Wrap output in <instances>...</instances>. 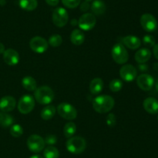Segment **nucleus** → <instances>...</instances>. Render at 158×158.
Returning a JSON list of instances; mask_svg holds the SVG:
<instances>
[{"label":"nucleus","instance_id":"f257e3e1","mask_svg":"<svg viewBox=\"0 0 158 158\" xmlns=\"http://www.w3.org/2000/svg\"><path fill=\"white\" fill-rule=\"evenodd\" d=\"M115 101L110 95L102 94L96 97L93 101V108L101 114L109 112L114 106Z\"/></svg>","mask_w":158,"mask_h":158},{"label":"nucleus","instance_id":"f03ea898","mask_svg":"<svg viewBox=\"0 0 158 158\" xmlns=\"http://www.w3.org/2000/svg\"><path fill=\"white\" fill-rule=\"evenodd\" d=\"M34 96V99L38 103L41 105H48L53 101L55 94L50 87L44 85L35 89Z\"/></svg>","mask_w":158,"mask_h":158},{"label":"nucleus","instance_id":"7ed1b4c3","mask_svg":"<svg viewBox=\"0 0 158 158\" xmlns=\"http://www.w3.org/2000/svg\"><path fill=\"white\" fill-rule=\"evenodd\" d=\"M66 149L73 154H80L83 153L86 147V142L81 136H72L66 142Z\"/></svg>","mask_w":158,"mask_h":158},{"label":"nucleus","instance_id":"20e7f679","mask_svg":"<svg viewBox=\"0 0 158 158\" xmlns=\"http://www.w3.org/2000/svg\"><path fill=\"white\" fill-rule=\"evenodd\" d=\"M112 57L116 63L119 64H123L127 63L129 58V54L127 50L121 43H116L112 48Z\"/></svg>","mask_w":158,"mask_h":158},{"label":"nucleus","instance_id":"39448f33","mask_svg":"<svg viewBox=\"0 0 158 158\" xmlns=\"http://www.w3.org/2000/svg\"><path fill=\"white\" fill-rule=\"evenodd\" d=\"M56 111L62 118L67 120H73L77 116V111L75 107L67 102L60 103L57 107Z\"/></svg>","mask_w":158,"mask_h":158},{"label":"nucleus","instance_id":"423d86ee","mask_svg":"<svg viewBox=\"0 0 158 158\" xmlns=\"http://www.w3.org/2000/svg\"><path fill=\"white\" fill-rule=\"evenodd\" d=\"M35 107V99L30 94H24L20 98L18 102V109L22 114H28Z\"/></svg>","mask_w":158,"mask_h":158},{"label":"nucleus","instance_id":"0eeeda50","mask_svg":"<svg viewBox=\"0 0 158 158\" xmlns=\"http://www.w3.org/2000/svg\"><path fill=\"white\" fill-rule=\"evenodd\" d=\"M52 22L57 27H63L67 23L69 20L68 12L64 8L58 7L52 12Z\"/></svg>","mask_w":158,"mask_h":158},{"label":"nucleus","instance_id":"6e6552de","mask_svg":"<svg viewBox=\"0 0 158 158\" xmlns=\"http://www.w3.org/2000/svg\"><path fill=\"white\" fill-rule=\"evenodd\" d=\"M45 140L42 136L37 134H32L28 138L27 147L33 153H40L44 149Z\"/></svg>","mask_w":158,"mask_h":158},{"label":"nucleus","instance_id":"1a4fd4ad","mask_svg":"<svg viewBox=\"0 0 158 158\" xmlns=\"http://www.w3.org/2000/svg\"><path fill=\"white\" fill-rule=\"evenodd\" d=\"M29 46L34 52L37 54H43L48 50L49 43L43 37H34L29 42Z\"/></svg>","mask_w":158,"mask_h":158},{"label":"nucleus","instance_id":"9d476101","mask_svg":"<svg viewBox=\"0 0 158 158\" xmlns=\"http://www.w3.org/2000/svg\"><path fill=\"white\" fill-rule=\"evenodd\" d=\"M97 18L92 13H85L81 15L78 21L79 27L85 31L91 30L95 26Z\"/></svg>","mask_w":158,"mask_h":158},{"label":"nucleus","instance_id":"9b49d317","mask_svg":"<svg viewBox=\"0 0 158 158\" xmlns=\"http://www.w3.org/2000/svg\"><path fill=\"white\" fill-rule=\"evenodd\" d=\"M140 25L147 32H154L157 28V21L153 15L145 13L140 17Z\"/></svg>","mask_w":158,"mask_h":158},{"label":"nucleus","instance_id":"f8f14e48","mask_svg":"<svg viewBox=\"0 0 158 158\" xmlns=\"http://www.w3.org/2000/svg\"><path fill=\"white\" fill-rule=\"evenodd\" d=\"M120 76L125 81H133L137 77V71L132 64H125L120 69Z\"/></svg>","mask_w":158,"mask_h":158},{"label":"nucleus","instance_id":"ddd939ff","mask_svg":"<svg viewBox=\"0 0 158 158\" xmlns=\"http://www.w3.org/2000/svg\"><path fill=\"white\" fill-rule=\"evenodd\" d=\"M137 85L143 91H150L154 85V79L148 74H141L137 78Z\"/></svg>","mask_w":158,"mask_h":158},{"label":"nucleus","instance_id":"4468645a","mask_svg":"<svg viewBox=\"0 0 158 158\" xmlns=\"http://www.w3.org/2000/svg\"><path fill=\"white\" fill-rule=\"evenodd\" d=\"M3 60L5 63L9 66H15L19 61V55L16 50L13 49H7L3 53Z\"/></svg>","mask_w":158,"mask_h":158},{"label":"nucleus","instance_id":"2eb2a0df","mask_svg":"<svg viewBox=\"0 0 158 158\" xmlns=\"http://www.w3.org/2000/svg\"><path fill=\"white\" fill-rule=\"evenodd\" d=\"M16 101L12 96H4L0 99V109L2 112H9L15 108Z\"/></svg>","mask_w":158,"mask_h":158},{"label":"nucleus","instance_id":"dca6fc26","mask_svg":"<svg viewBox=\"0 0 158 158\" xmlns=\"http://www.w3.org/2000/svg\"><path fill=\"white\" fill-rule=\"evenodd\" d=\"M123 43L127 48L131 50H137L141 45V40L137 37L133 35H128L122 39Z\"/></svg>","mask_w":158,"mask_h":158},{"label":"nucleus","instance_id":"f3484780","mask_svg":"<svg viewBox=\"0 0 158 158\" xmlns=\"http://www.w3.org/2000/svg\"><path fill=\"white\" fill-rule=\"evenodd\" d=\"M143 106L145 111L150 114H157L158 113V100L154 98H147L143 101Z\"/></svg>","mask_w":158,"mask_h":158},{"label":"nucleus","instance_id":"a211bd4d","mask_svg":"<svg viewBox=\"0 0 158 158\" xmlns=\"http://www.w3.org/2000/svg\"><path fill=\"white\" fill-rule=\"evenodd\" d=\"M135 60L139 64H144L151 57V51L148 48H141L135 54Z\"/></svg>","mask_w":158,"mask_h":158},{"label":"nucleus","instance_id":"6ab92c4d","mask_svg":"<svg viewBox=\"0 0 158 158\" xmlns=\"http://www.w3.org/2000/svg\"><path fill=\"white\" fill-rule=\"evenodd\" d=\"M103 81L100 77H95L91 81L89 84V91L93 94H100L103 89Z\"/></svg>","mask_w":158,"mask_h":158},{"label":"nucleus","instance_id":"aec40b11","mask_svg":"<svg viewBox=\"0 0 158 158\" xmlns=\"http://www.w3.org/2000/svg\"><path fill=\"white\" fill-rule=\"evenodd\" d=\"M70 40L73 44L79 46L83 44L85 40V35L80 29H76L73 30L70 35Z\"/></svg>","mask_w":158,"mask_h":158},{"label":"nucleus","instance_id":"412c9836","mask_svg":"<svg viewBox=\"0 0 158 158\" xmlns=\"http://www.w3.org/2000/svg\"><path fill=\"white\" fill-rule=\"evenodd\" d=\"M22 85L26 90L29 91H35L37 88V83L35 79L31 76L24 77L22 80Z\"/></svg>","mask_w":158,"mask_h":158},{"label":"nucleus","instance_id":"4be33fe9","mask_svg":"<svg viewBox=\"0 0 158 158\" xmlns=\"http://www.w3.org/2000/svg\"><path fill=\"white\" fill-rule=\"evenodd\" d=\"M91 9L94 14L97 15H103L106 12V5L101 0H95L92 3L91 6Z\"/></svg>","mask_w":158,"mask_h":158},{"label":"nucleus","instance_id":"5701e85b","mask_svg":"<svg viewBox=\"0 0 158 158\" xmlns=\"http://www.w3.org/2000/svg\"><path fill=\"white\" fill-rule=\"evenodd\" d=\"M56 111V107L54 105H47L43 108L41 113H40V116H41L42 119H44V120H49L55 116Z\"/></svg>","mask_w":158,"mask_h":158},{"label":"nucleus","instance_id":"b1692460","mask_svg":"<svg viewBox=\"0 0 158 158\" xmlns=\"http://www.w3.org/2000/svg\"><path fill=\"white\" fill-rule=\"evenodd\" d=\"M19 6L26 11H33L38 6L37 0H19Z\"/></svg>","mask_w":158,"mask_h":158},{"label":"nucleus","instance_id":"393cba45","mask_svg":"<svg viewBox=\"0 0 158 158\" xmlns=\"http://www.w3.org/2000/svg\"><path fill=\"white\" fill-rule=\"evenodd\" d=\"M14 119L11 115L5 112H0V125L4 128L9 127L13 124Z\"/></svg>","mask_w":158,"mask_h":158},{"label":"nucleus","instance_id":"a878e982","mask_svg":"<svg viewBox=\"0 0 158 158\" xmlns=\"http://www.w3.org/2000/svg\"><path fill=\"white\" fill-rule=\"evenodd\" d=\"M77 132V125L74 122H69L64 125V129H63V133L64 136L66 138H70L73 136Z\"/></svg>","mask_w":158,"mask_h":158},{"label":"nucleus","instance_id":"bb28decb","mask_svg":"<svg viewBox=\"0 0 158 158\" xmlns=\"http://www.w3.org/2000/svg\"><path fill=\"white\" fill-rule=\"evenodd\" d=\"M43 156L45 158H59L60 153L56 147L52 146H49L45 149L43 152Z\"/></svg>","mask_w":158,"mask_h":158},{"label":"nucleus","instance_id":"cd10ccee","mask_svg":"<svg viewBox=\"0 0 158 158\" xmlns=\"http://www.w3.org/2000/svg\"><path fill=\"white\" fill-rule=\"evenodd\" d=\"M109 88L111 91L113 92H117V91H120L123 88V82L121 80L118 78L113 79L110 81L109 85Z\"/></svg>","mask_w":158,"mask_h":158},{"label":"nucleus","instance_id":"c85d7f7f","mask_svg":"<svg viewBox=\"0 0 158 158\" xmlns=\"http://www.w3.org/2000/svg\"><path fill=\"white\" fill-rule=\"evenodd\" d=\"M48 43L53 47H58L63 43V38L59 34H53L49 37Z\"/></svg>","mask_w":158,"mask_h":158},{"label":"nucleus","instance_id":"c756f323","mask_svg":"<svg viewBox=\"0 0 158 158\" xmlns=\"http://www.w3.org/2000/svg\"><path fill=\"white\" fill-rule=\"evenodd\" d=\"M9 132L13 137H20L23 134V129L19 124H15L11 126Z\"/></svg>","mask_w":158,"mask_h":158},{"label":"nucleus","instance_id":"7c9ffc66","mask_svg":"<svg viewBox=\"0 0 158 158\" xmlns=\"http://www.w3.org/2000/svg\"><path fill=\"white\" fill-rule=\"evenodd\" d=\"M143 43L145 46H149V47H154L156 44V40L153 36L145 35L143 37Z\"/></svg>","mask_w":158,"mask_h":158},{"label":"nucleus","instance_id":"2f4dec72","mask_svg":"<svg viewBox=\"0 0 158 158\" xmlns=\"http://www.w3.org/2000/svg\"><path fill=\"white\" fill-rule=\"evenodd\" d=\"M62 2L66 7L69 9H75L79 6L80 0H62Z\"/></svg>","mask_w":158,"mask_h":158},{"label":"nucleus","instance_id":"473e14b6","mask_svg":"<svg viewBox=\"0 0 158 158\" xmlns=\"http://www.w3.org/2000/svg\"><path fill=\"white\" fill-rule=\"evenodd\" d=\"M106 122L108 126L114 127L117 123V119L114 113H110L106 117Z\"/></svg>","mask_w":158,"mask_h":158},{"label":"nucleus","instance_id":"72a5a7b5","mask_svg":"<svg viewBox=\"0 0 158 158\" xmlns=\"http://www.w3.org/2000/svg\"><path fill=\"white\" fill-rule=\"evenodd\" d=\"M45 143L48 144V145H54V144L56 143L57 142V138L55 135L49 134L48 136H46V137L45 138Z\"/></svg>","mask_w":158,"mask_h":158},{"label":"nucleus","instance_id":"f704fd0d","mask_svg":"<svg viewBox=\"0 0 158 158\" xmlns=\"http://www.w3.org/2000/svg\"><path fill=\"white\" fill-rule=\"evenodd\" d=\"M89 9V4L88 2H84L82 3L81 6H80V9H81L82 12H86L88 9Z\"/></svg>","mask_w":158,"mask_h":158},{"label":"nucleus","instance_id":"c9c22d12","mask_svg":"<svg viewBox=\"0 0 158 158\" xmlns=\"http://www.w3.org/2000/svg\"><path fill=\"white\" fill-rule=\"evenodd\" d=\"M46 2L47 3L48 5L51 6H56L59 4L60 2V0H45Z\"/></svg>","mask_w":158,"mask_h":158},{"label":"nucleus","instance_id":"e433bc0d","mask_svg":"<svg viewBox=\"0 0 158 158\" xmlns=\"http://www.w3.org/2000/svg\"><path fill=\"white\" fill-rule=\"evenodd\" d=\"M153 53H154V57L158 60V43L155 44V46H154V50H153Z\"/></svg>","mask_w":158,"mask_h":158},{"label":"nucleus","instance_id":"4c0bfd02","mask_svg":"<svg viewBox=\"0 0 158 158\" xmlns=\"http://www.w3.org/2000/svg\"><path fill=\"white\" fill-rule=\"evenodd\" d=\"M5 50H5L4 44H3V43H2L1 42H0V54H3Z\"/></svg>","mask_w":158,"mask_h":158},{"label":"nucleus","instance_id":"58836bf2","mask_svg":"<svg viewBox=\"0 0 158 158\" xmlns=\"http://www.w3.org/2000/svg\"><path fill=\"white\" fill-rule=\"evenodd\" d=\"M30 158H43V157L42 156H40V155H33V156H31Z\"/></svg>","mask_w":158,"mask_h":158},{"label":"nucleus","instance_id":"ea45409f","mask_svg":"<svg viewBox=\"0 0 158 158\" xmlns=\"http://www.w3.org/2000/svg\"><path fill=\"white\" fill-rule=\"evenodd\" d=\"M155 88H156V90L158 91V80L156 81V84H155Z\"/></svg>","mask_w":158,"mask_h":158},{"label":"nucleus","instance_id":"a19ab883","mask_svg":"<svg viewBox=\"0 0 158 158\" xmlns=\"http://www.w3.org/2000/svg\"><path fill=\"white\" fill-rule=\"evenodd\" d=\"M85 1H86V2H89V1H91V0H85Z\"/></svg>","mask_w":158,"mask_h":158},{"label":"nucleus","instance_id":"79ce46f5","mask_svg":"<svg viewBox=\"0 0 158 158\" xmlns=\"http://www.w3.org/2000/svg\"><path fill=\"white\" fill-rule=\"evenodd\" d=\"M157 119H158V116H157Z\"/></svg>","mask_w":158,"mask_h":158}]
</instances>
